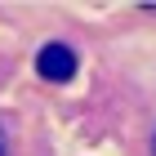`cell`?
I'll list each match as a JSON object with an SVG mask.
<instances>
[{"label": "cell", "instance_id": "obj_1", "mask_svg": "<svg viewBox=\"0 0 156 156\" xmlns=\"http://www.w3.org/2000/svg\"><path fill=\"white\" fill-rule=\"evenodd\" d=\"M36 72L45 76V80H67V76L76 72V54L67 45H45L36 58Z\"/></svg>", "mask_w": 156, "mask_h": 156}]
</instances>
